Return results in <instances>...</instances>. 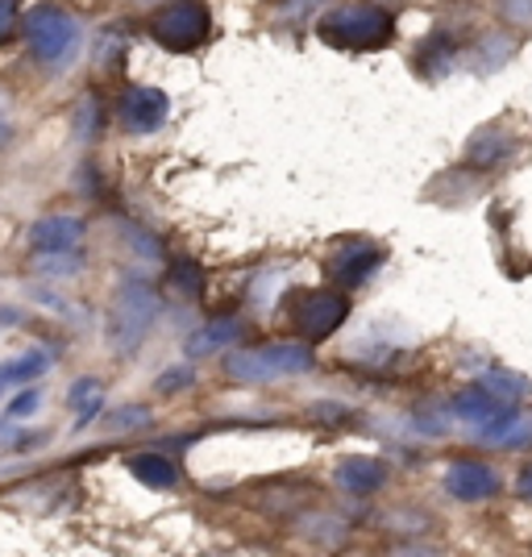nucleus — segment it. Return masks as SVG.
<instances>
[{"label": "nucleus", "mask_w": 532, "mask_h": 557, "mask_svg": "<svg viewBox=\"0 0 532 557\" xmlns=\"http://www.w3.org/2000/svg\"><path fill=\"white\" fill-rule=\"evenodd\" d=\"M317 34H321L329 47L379 50L392 42L395 22L387 9L358 0V4H337V9H329V13L321 17V25H317Z\"/></svg>", "instance_id": "nucleus-1"}, {"label": "nucleus", "mask_w": 532, "mask_h": 557, "mask_svg": "<svg viewBox=\"0 0 532 557\" xmlns=\"http://www.w3.org/2000/svg\"><path fill=\"white\" fill-rule=\"evenodd\" d=\"M159 317V296L146 283H125L113 300V317H109V346L116 354H134L146 342V333Z\"/></svg>", "instance_id": "nucleus-2"}, {"label": "nucleus", "mask_w": 532, "mask_h": 557, "mask_svg": "<svg viewBox=\"0 0 532 557\" xmlns=\"http://www.w3.org/2000/svg\"><path fill=\"white\" fill-rule=\"evenodd\" d=\"M312 349L308 342H296V346H258V349H237L230 354V379L237 383H275V379H287V374H304L312 371Z\"/></svg>", "instance_id": "nucleus-3"}, {"label": "nucleus", "mask_w": 532, "mask_h": 557, "mask_svg": "<svg viewBox=\"0 0 532 557\" xmlns=\"http://www.w3.org/2000/svg\"><path fill=\"white\" fill-rule=\"evenodd\" d=\"M25 42L34 50V59L38 63H63L75 42H79V25L71 17L67 9H59V4H38V9H29V17H25Z\"/></svg>", "instance_id": "nucleus-4"}, {"label": "nucleus", "mask_w": 532, "mask_h": 557, "mask_svg": "<svg viewBox=\"0 0 532 557\" xmlns=\"http://www.w3.org/2000/svg\"><path fill=\"white\" fill-rule=\"evenodd\" d=\"M209 4L205 0H171L162 13H154L150 34L159 38V47L166 50H196L209 38Z\"/></svg>", "instance_id": "nucleus-5"}, {"label": "nucleus", "mask_w": 532, "mask_h": 557, "mask_svg": "<svg viewBox=\"0 0 532 557\" xmlns=\"http://www.w3.org/2000/svg\"><path fill=\"white\" fill-rule=\"evenodd\" d=\"M349 317V304L342 292L333 287H312V292H300V300L292 308V325H296V337H304L308 346L312 342H324L333 329H342V321Z\"/></svg>", "instance_id": "nucleus-6"}, {"label": "nucleus", "mask_w": 532, "mask_h": 557, "mask_svg": "<svg viewBox=\"0 0 532 557\" xmlns=\"http://www.w3.org/2000/svg\"><path fill=\"white\" fill-rule=\"evenodd\" d=\"M116 113H121V125L129 134H154V129H162L166 113H171V100L159 88H129L121 96Z\"/></svg>", "instance_id": "nucleus-7"}, {"label": "nucleus", "mask_w": 532, "mask_h": 557, "mask_svg": "<svg viewBox=\"0 0 532 557\" xmlns=\"http://www.w3.org/2000/svg\"><path fill=\"white\" fill-rule=\"evenodd\" d=\"M379 262H383V250L374 242H346L337 255L329 258V275L342 287H358L379 271Z\"/></svg>", "instance_id": "nucleus-8"}, {"label": "nucleus", "mask_w": 532, "mask_h": 557, "mask_svg": "<svg viewBox=\"0 0 532 557\" xmlns=\"http://www.w3.org/2000/svg\"><path fill=\"white\" fill-rule=\"evenodd\" d=\"M445 487H449L454 499H462V504H479V499H491L499 491V479L483 462H454L449 474H445Z\"/></svg>", "instance_id": "nucleus-9"}, {"label": "nucleus", "mask_w": 532, "mask_h": 557, "mask_svg": "<svg viewBox=\"0 0 532 557\" xmlns=\"http://www.w3.org/2000/svg\"><path fill=\"white\" fill-rule=\"evenodd\" d=\"M84 237V221L79 216H42L34 230H29V246L38 255H67L79 246Z\"/></svg>", "instance_id": "nucleus-10"}, {"label": "nucleus", "mask_w": 532, "mask_h": 557, "mask_svg": "<svg viewBox=\"0 0 532 557\" xmlns=\"http://www.w3.org/2000/svg\"><path fill=\"white\" fill-rule=\"evenodd\" d=\"M337 483L349 495H374V491L387 483V470H383V462H374V458H349L337 470Z\"/></svg>", "instance_id": "nucleus-11"}, {"label": "nucleus", "mask_w": 532, "mask_h": 557, "mask_svg": "<svg viewBox=\"0 0 532 557\" xmlns=\"http://www.w3.org/2000/svg\"><path fill=\"white\" fill-rule=\"evenodd\" d=\"M129 470H134L138 483L154 491H171L180 483V470H175V462L166 454H138V458H129Z\"/></svg>", "instance_id": "nucleus-12"}, {"label": "nucleus", "mask_w": 532, "mask_h": 557, "mask_svg": "<svg viewBox=\"0 0 532 557\" xmlns=\"http://www.w3.org/2000/svg\"><path fill=\"white\" fill-rule=\"evenodd\" d=\"M237 337H242V321H237V317H221V321L205 325L187 342V354H191V358H205V354H216V349L233 346Z\"/></svg>", "instance_id": "nucleus-13"}, {"label": "nucleus", "mask_w": 532, "mask_h": 557, "mask_svg": "<svg viewBox=\"0 0 532 557\" xmlns=\"http://www.w3.org/2000/svg\"><path fill=\"white\" fill-rule=\"evenodd\" d=\"M508 154H511V138L504 129H479V134L470 138V146H466V159L474 166H495V163H504Z\"/></svg>", "instance_id": "nucleus-14"}, {"label": "nucleus", "mask_w": 532, "mask_h": 557, "mask_svg": "<svg viewBox=\"0 0 532 557\" xmlns=\"http://www.w3.org/2000/svg\"><path fill=\"white\" fill-rule=\"evenodd\" d=\"M47 354L42 349H29L22 358H9L4 367H0V392H9V387H25V383H34L38 374H47Z\"/></svg>", "instance_id": "nucleus-15"}, {"label": "nucleus", "mask_w": 532, "mask_h": 557, "mask_svg": "<svg viewBox=\"0 0 532 557\" xmlns=\"http://www.w3.org/2000/svg\"><path fill=\"white\" fill-rule=\"evenodd\" d=\"M449 59H454V47H449L445 38H433L429 47L420 50V67H424V75H441V71L449 67Z\"/></svg>", "instance_id": "nucleus-16"}, {"label": "nucleus", "mask_w": 532, "mask_h": 557, "mask_svg": "<svg viewBox=\"0 0 532 557\" xmlns=\"http://www.w3.org/2000/svg\"><path fill=\"white\" fill-rule=\"evenodd\" d=\"M38 408H42V395L34 392V387H25V392L13 395V404H9V420H29Z\"/></svg>", "instance_id": "nucleus-17"}, {"label": "nucleus", "mask_w": 532, "mask_h": 557, "mask_svg": "<svg viewBox=\"0 0 532 557\" xmlns=\"http://www.w3.org/2000/svg\"><path fill=\"white\" fill-rule=\"evenodd\" d=\"M499 17L511 25H532V0H495Z\"/></svg>", "instance_id": "nucleus-18"}, {"label": "nucleus", "mask_w": 532, "mask_h": 557, "mask_svg": "<svg viewBox=\"0 0 532 557\" xmlns=\"http://www.w3.org/2000/svg\"><path fill=\"white\" fill-rule=\"evenodd\" d=\"M511 54H516V42H504V47H499V42H495V34H491V38L483 42V63H479V67L483 71L499 67V63H508Z\"/></svg>", "instance_id": "nucleus-19"}, {"label": "nucleus", "mask_w": 532, "mask_h": 557, "mask_svg": "<svg viewBox=\"0 0 532 557\" xmlns=\"http://www.w3.org/2000/svg\"><path fill=\"white\" fill-rule=\"evenodd\" d=\"M75 267H79V258H75V250H67V255H42V275H75Z\"/></svg>", "instance_id": "nucleus-20"}, {"label": "nucleus", "mask_w": 532, "mask_h": 557, "mask_svg": "<svg viewBox=\"0 0 532 557\" xmlns=\"http://www.w3.org/2000/svg\"><path fill=\"white\" fill-rule=\"evenodd\" d=\"M100 392V383H96V379H79V383H75V387H71V408H75V412H79V408H84V404H88V399H92V395Z\"/></svg>", "instance_id": "nucleus-21"}, {"label": "nucleus", "mask_w": 532, "mask_h": 557, "mask_svg": "<svg viewBox=\"0 0 532 557\" xmlns=\"http://www.w3.org/2000/svg\"><path fill=\"white\" fill-rule=\"evenodd\" d=\"M13 25H17V0H0V42L13 38Z\"/></svg>", "instance_id": "nucleus-22"}, {"label": "nucleus", "mask_w": 532, "mask_h": 557, "mask_svg": "<svg viewBox=\"0 0 532 557\" xmlns=\"http://www.w3.org/2000/svg\"><path fill=\"white\" fill-rule=\"evenodd\" d=\"M141 424H150V412H146V408H125V412L113 417V429H141Z\"/></svg>", "instance_id": "nucleus-23"}, {"label": "nucleus", "mask_w": 532, "mask_h": 557, "mask_svg": "<svg viewBox=\"0 0 532 557\" xmlns=\"http://www.w3.org/2000/svg\"><path fill=\"white\" fill-rule=\"evenodd\" d=\"M187 383H191V371H187V367H175V374H162L159 379V392H180Z\"/></svg>", "instance_id": "nucleus-24"}, {"label": "nucleus", "mask_w": 532, "mask_h": 557, "mask_svg": "<svg viewBox=\"0 0 532 557\" xmlns=\"http://www.w3.org/2000/svg\"><path fill=\"white\" fill-rule=\"evenodd\" d=\"M96 134V100H84L79 109V138H92Z\"/></svg>", "instance_id": "nucleus-25"}, {"label": "nucleus", "mask_w": 532, "mask_h": 557, "mask_svg": "<svg viewBox=\"0 0 532 557\" xmlns=\"http://www.w3.org/2000/svg\"><path fill=\"white\" fill-rule=\"evenodd\" d=\"M520 495H524V499H532V466H529V470H520Z\"/></svg>", "instance_id": "nucleus-26"}, {"label": "nucleus", "mask_w": 532, "mask_h": 557, "mask_svg": "<svg viewBox=\"0 0 532 557\" xmlns=\"http://www.w3.org/2000/svg\"><path fill=\"white\" fill-rule=\"evenodd\" d=\"M22 321V312H13V308H0V325H17Z\"/></svg>", "instance_id": "nucleus-27"}, {"label": "nucleus", "mask_w": 532, "mask_h": 557, "mask_svg": "<svg viewBox=\"0 0 532 557\" xmlns=\"http://www.w3.org/2000/svg\"><path fill=\"white\" fill-rule=\"evenodd\" d=\"M9 138H13V125L0 116V146H9Z\"/></svg>", "instance_id": "nucleus-28"}]
</instances>
